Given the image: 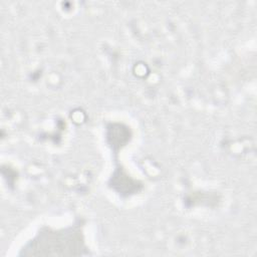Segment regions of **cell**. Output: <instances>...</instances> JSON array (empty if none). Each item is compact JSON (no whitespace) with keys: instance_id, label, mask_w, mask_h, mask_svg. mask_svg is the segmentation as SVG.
<instances>
[{"instance_id":"obj_1","label":"cell","mask_w":257,"mask_h":257,"mask_svg":"<svg viewBox=\"0 0 257 257\" xmlns=\"http://www.w3.org/2000/svg\"><path fill=\"white\" fill-rule=\"evenodd\" d=\"M83 246L78 233L46 232L24 250L25 255H78Z\"/></svg>"}]
</instances>
